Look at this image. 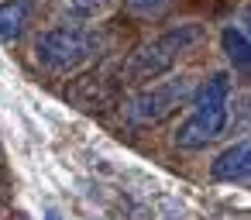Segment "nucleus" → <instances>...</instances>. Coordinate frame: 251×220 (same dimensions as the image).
Instances as JSON below:
<instances>
[{
	"mask_svg": "<svg viewBox=\"0 0 251 220\" xmlns=\"http://www.w3.org/2000/svg\"><path fill=\"white\" fill-rule=\"evenodd\" d=\"M206 38V28L200 21H182L169 31H162L155 42L141 45L131 62H127V76L131 79H158L162 73H169L186 52H193L200 42Z\"/></svg>",
	"mask_w": 251,
	"mask_h": 220,
	"instance_id": "nucleus-1",
	"label": "nucleus"
},
{
	"mask_svg": "<svg viewBox=\"0 0 251 220\" xmlns=\"http://www.w3.org/2000/svg\"><path fill=\"white\" fill-rule=\"evenodd\" d=\"M100 45H103V38L93 28L62 24V28H52V31L38 35L35 55L42 62V69H49L55 76H66V73H76L79 66H86L100 52Z\"/></svg>",
	"mask_w": 251,
	"mask_h": 220,
	"instance_id": "nucleus-2",
	"label": "nucleus"
},
{
	"mask_svg": "<svg viewBox=\"0 0 251 220\" xmlns=\"http://www.w3.org/2000/svg\"><path fill=\"white\" fill-rule=\"evenodd\" d=\"M193 76H172V79H158L148 90H141L131 103H127V121L134 124H158L165 121L176 107H182L193 97Z\"/></svg>",
	"mask_w": 251,
	"mask_h": 220,
	"instance_id": "nucleus-3",
	"label": "nucleus"
},
{
	"mask_svg": "<svg viewBox=\"0 0 251 220\" xmlns=\"http://www.w3.org/2000/svg\"><path fill=\"white\" fill-rule=\"evenodd\" d=\"M230 110H193L179 131H176V145L179 148H206L210 141H217L227 131Z\"/></svg>",
	"mask_w": 251,
	"mask_h": 220,
	"instance_id": "nucleus-4",
	"label": "nucleus"
},
{
	"mask_svg": "<svg viewBox=\"0 0 251 220\" xmlns=\"http://www.w3.org/2000/svg\"><path fill=\"white\" fill-rule=\"evenodd\" d=\"M210 175L217 182H251V138L224 148L210 162Z\"/></svg>",
	"mask_w": 251,
	"mask_h": 220,
	"instance_id": "nucleus-5",
	"label": "nucleus"
},
{
	"mask_svg": "<svg viewBox=\"0 0 251 220\" xmlns=\"http://www.w3.org/2000/svg\"><path fill=\"white\" fill-rule=\"evenodd\" d=\"M28 18H31V0H4L0 4V38L4 42L18 38L25 31Z\"/></svg>",
	"mask_w": 251,
	"mask_h": 220,
	"instance_id": "nucleus-6",
	"label": "nucleus"
},
{
	"mask_svg": "<svg viewBox=\"0 0 251 220\" xmlns=\"http://www.w3.org/2000/svg\"><path fill=\"white\" fill-rule=\"evenodd\" d=\"M220 42H224V52H227V59L234 62V69H244V73H251V38H248L241 28H224Z\"/></svg>",
	"mask_w": 251,
	"mask_h": 220,
	"instance_id": "nucleus-7",
	"label": "nucleus"
},
{
	"mask_svg": "<svg viewBox=\"0 0 251 220\" xmlns=\"http://www.w3.org/2000/svg\"><path fill=\"white\" fill-rule=\"evenodd\" d=\"M114 7V0H66V11L79 21H93V18H103L107 11Z\"/></svg>",
	"mask_w": 251,
	"mask_h": 220,
	"instance_id": "nucleus-8",
	"label": "nucleus"
},
{
	"mask_svg": "<svg viewBox=\"0 0 251 220\" xmlns=\"http://www.w3.org/2000/svg\"><path fill=\"white\" fill-rule=\"evenodd\" d=\"M124 7L138 18H158L172 7V0H124Z\"/></svg>",
	"mask_w": 251,
	"mask_h": 220,
	"instance_id": "nucleus-9",
	"label": "nucleus"
},
{
	"mask_svg": "<svg viewBox=\"0 0 251 220\" xmlns=\"http://www.w3.org/2000/svg\"><path fill=\"white\" fill-rule=\"evenodd\" d=\"M241 24H244L241 31H244V35L251 38V4H248V7H244V14H241Z\"/></svg>",
	"mask_w": 251,
	"mask_h": 220,
	"instance_id": "nucleus-10",
	"label": "nucleus"
},
{
	"mask_svg": "<svg viewBox=\"0 0 251 220\" xmlns=\"http://www.w3.org/2000/svg\"><path fill=\"white\" fill-rule=\"evenodd\" d=\"M45 220H59V213H55V210H49V213H45Z\"/></svg>",
	"mask_w": 251,
	"mask_h": 220,
	"instance_id": "nucleus-11",
	"label": "nucleus"
}]
</instances>
